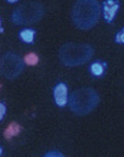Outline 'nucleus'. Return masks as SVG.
<instances>
[{
    "mask_svg": "<svg viewBox=\"0 0 124 157\" xmlns=\"http://www.w3.org/2000/svg\"><path fill=\"white\" fill-rule=\"evenodd\" d=\"M54 100L58 107H63L68 101V88L65 83L60 82L54 88Z\"/></svg>",
    "mask_w": 124,
    "mask_h": 157,
    "instance_id": "423d86ee",
    "label": "nucleus"
},
{
    "mask_svg": "<svg viewBox=\"0 0 124 157\" xmlns=\"http://www.w3.org/2000/svg\"><path fill=\"white\" fill-rule=\"evenodd\" d=\"M4 32V29H2V27H1V21H0V33H2Z\"/></svg>",
    "mask_w": 124,
    "mask_h": 157,
    "instance_id": "dca6fc26",
    "label": "nucleus"
},
{
    "mask_svg": "<svg viewBox=\"0 0 124 157\" xmlns=\"http://www.w3.org/2000/svg\"><path fill=\"white\" fill-rule=\"evenodd\" d=\"M23 61H24V65L36 66V65L39 62V57H38V55H37L36 52H29V54H27V55L24 56Z\"/></svg>",
    "mask_w": 124,
    "mask_h": 157,
    "instance_id": "9b49d317",
    "label": "nucleus"
},
{
    "mask_svg": "<svg viewBox=\"0 0 124 157\" xmlns=\"http://www.w3.org/2000/svg\"><path fill=\"white\" fill-rule=\"evenodd\" d=\"M5 113H6V106H5L4 102H0V122L2 121V118H4V116H5Z\"/></svg>",
    "mask_w": 124,
    "mask_h": 157,
    "instance_id": "4468645a",
    "label": "nucleus"
},
{
    "mask_svg": "<svg viewBox=\"0 0 124 157\" xmlns=\"http://www.w3.org/2000/svg\"><path fill=\"white\" fill-rule=\"evenodd\" d=\"M94 48L84 43H66L58 50V59L66 67H78L86 63L94 56Z\"/></svg>",
    "mask_w": 124,
    "mask_h": 157,
    "instance_id": "7ed1b4c3",
    "label": "nucleus"
},
{
    "mask_svg": "<svg viewBox=\"0 0 124 157\" xmlns=\"http://www.w3.org/2000/svg\"><path fill=\"white\" fill-rule=\"evenodd\" d=\"M2 155V149H1V146H0V156Z\"/></svg>",
    "mask_w": 124,
    "mask_h": 157,
    "instance_id": "f3484780",
    "label": "nucleus"
},
{
    "mask_svg": "<svg viewBox=\"0 0 124 157\" xmlns=\"http://www.w3.org/2000/svg\"><path fill=\"white\" fill-rule=\"evenodd\" d=\"M46 9L39 1H26L11 13V21L16 26H29L39 22L45 16Z\"/></svg>",
    "mask_w": 124,
    "mask_h": 157,
    "instance_id": "20e7f679",
    "label": "nucleus"
},
{
    "mask_svg": "<svg viewBox=\"0 0 124 157\" xmlns=\"http://www.w3.org/2000/svg\"><path fill=\"white\" fill-rule=\"evenodd\" d=\"M106 71V62H101V61H96L94 63H91L90 66V73L95 77H101L105 75Z\"/></svg>",
    "mask_w": 124,
    "mask_h": 157,
    "instance_id": "6e6552de",
    "label": "nucleus"
},
{
    "mask_svg": "<svg viewBox=\"0 0 124 157\" xmlns=\"http://www.w3.org/2000/svg\"><path fill=\"white\" fill-rule=\"evenodd\" d=\"M7 2H10V4H13V2H16V1H18V0H6Z\"/></svg>",
    "mask_w": 124,
    "mask_h": 157,
    "instance_id": "2eb2a0df",
    "label": "nucleus"
},
{
    "mask_svg": "<svg viewBox=\"0 0 124 157\" xmlns=\"http://www.w3.org/2000/svg\"><path fill=\"white\" fill-rule=\"evenodd\" d=\"M24 71V61L18 55L7 51L0 60V73L9 80L16 79Z\"/></svg>",
    "mask_w": 124,
    "mask_h": 157,
    "instance_id": "39448f33",
    "label": "nucleus"
},
{
    "mask_svg": "<svg viewBox=\"0 0 124 157\" xmlns=\"http://www.w3.org/2000/svg\"><path fill=\"white\" fill-rule=\"evenodd\" d=\"M45 157H51V156H56V157H63V154L60 152V151H49V152H45Z\"/></svg>",
    "mask_w": 124,
    "mask_h": 157,
    "instance_id": "ddd939ff",
    "label": "nucleus"
},
{
    "mask_svg": "<svg viewBox=\"0 0 124 157\" xmlns=\"http://www.w3.org/2000/svg\"><path fill=\"white\" fill-rule=\"evenodd\" d=\"M102 7H103V18L107 23H111L118 10H119V1L118 0H105L103 4H102Z\"/></svg>",
    "mask_w": 124,
    "mask_h": 157,
    "instance_id": "0eeeda50",
    "label": "nucleus"
},
{
    "mask_svg": "<svg viewBox=\"0 0 124 157\" xmlns=\"http://www.w3.org/2000/svg\"><path fill=\"white\" fill-rule=\"evenodd\" d=\"M73 25L82 31H89L101 17V5L97 0H77L71 12Z\"/></svg>",
    "mask_w": 124,
    "mask_h": 157,
    "instance_id": "f257e3e1",
    "label": "nucleus"
},
{
    "mask_svg": "<svg viewBox=\"0 0 124 157\" xmlns=\"http://www.w3.org/2000/svg\"><path fill=\"white\" fill-rule=\"evenodd\" d=\"M20 132H21V127H20V124H17V123L12 122V123H10V124H9L7 129L4 132V136H5V139H7V140H9V139H11L12 136L17 135Z\"/></svg>",
    "mask_w": 124,
    "mask_h": 157,
    "instance_id": "9d476101",
    "label": "nucleus"
},
{
    "mask_svg": "<svg viewBox=\"0 0 124 157\" xmlns=\"http://www.w3.org/2000/svg\"><path fill=\"white\" fill-rule=\"evenodd\" d=\"M20 39L26 44H33L34 43V37H36V32L33 29L29 28H24L20 32Z\"/></svg>",
    "mask_w": 124,
    "mask_h": 157,
    "instance_id": "1a4fd4ad",
    "label": "nucleus"
},
{
    "mask_svg": "<svg viewBox=\"0 0 124 157\" xmlns=\"http://www.w3.org/2000/svg\"><path fill=\"white\" fill-rule=\"evenodd\" d=\"M70 110L77 116H86L91 113L100 104L99 93L90 86H82L68 95L67 101Z\"/></svg>",
    "mask_w": 124,
    "mask_h": 157,
    "instance_id": "f03ea898",
    "label": "nucleus"
},
{
    "mask_svg": "<svg viewBox=\"0 0 124 157\" xmlns=\"http://www.w3.org/2000/svg\"><path fill=\"white\" fill-rule=\"evenodd\" d=\"M115 41H116L117 44H123L124 43V29H121V31L116 34Z\"/></svg>",
    "mask_w": 124,
    "mask_h": 157,
    "instance_id": "f8f14e48",
    "label": "nucleus"
},
{
    "mask_svg": "<svg viewBox=\"0 0 124 157\" xmlns=\"http://www.w3.org/2000/svg\"><path fill=\"white\" fill-rule=\"evenodd\" d=\"M0 89H1V85H0Z\"/></svg>",
    "mask_w": 124,
    "mask_h": 157,
    "instance_id": "a211bd4d",
    "label": "nucleus"
}]
</instances>
